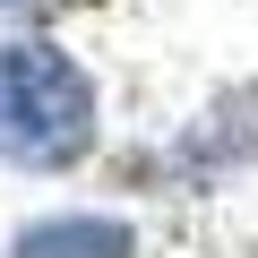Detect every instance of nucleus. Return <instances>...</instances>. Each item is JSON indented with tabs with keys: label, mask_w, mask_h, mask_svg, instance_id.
I'll use <instances>...</instances> for the list:
<instances>
[{
	"label": "nucleus",
	"mask_w": 258,
	"mask_h": 258,
	"mask_svg": "<svg viewBox=\"0 0 258 258\" xmlns=\"http://www.w3.org/2000/svg\"><path fill=\"white\" fill-rule=\"evenodd\" d=\"M95 147V78L60 43H0V164L69 172Z\"/></svg>",
	"instance_id": "nucleus-1"
},
{
	"label": "nucleus",
	"mask_w": 258,
	"mask_h": 258,
	"mask_svg": "<svg viewBox=\"0 0 258 258\" xmlns=\"http://www.w3.org/2000/svg\"><path fill=\"white\" fill-rule=\"evenodd\" d=\"M129 249H138V232L120 215H43L9 241V258H129Z\"/></svg>",
	"instance_id": "nucleus-2"
},
{
	"label": "nucleus",
	"mask_w": 258,
	"mask_h": 258,
	"mask_svg": "<svg viewBox=\"0 0 258 258\" xmlns=\"http://www.w3.org/2000/svg\"><path fill=\"white\" fill-rule=\"evenodd\" d=\"M189 155H207V164H241V155H258V86H249V95H224V103L198 120Z\"/></svg>",
	"instance_id": "nucleus-3"
}]
</instances>
